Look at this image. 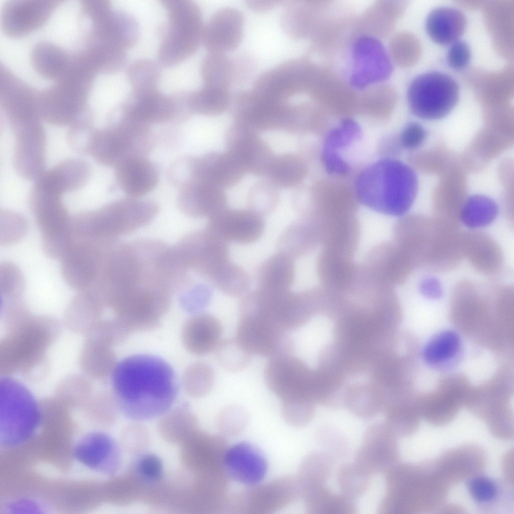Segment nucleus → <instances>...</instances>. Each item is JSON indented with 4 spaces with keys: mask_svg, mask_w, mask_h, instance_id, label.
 Listing matches in <instances>:
<instances>
[{
    "mask_svg": "<svg viewBox=\"0 0 514 514\" xmlns=\"http://www.w3.org/2000/svg\"><path fill=\"white\" fill-rule=\"evenodd\" d=\"M200 72L204 85L221 88H229L238 77L236 60L224 53L208 52L202 61Z\"/></svg>",
    "mask_w": 514,
    "mask_h": 514,
    "instance_id": "nucleus-28",
    "label": "nucleus"
},
{
    "mask_svg": "<svg viewBox=\"0 0 514 514\" xmlns=\"http://www.w3.org/2000/svg\"><path fill=\"white\" fill-rule=\"evenodd\" d=\"M308 64L298 59L286 60L261 73L252 90L261 97L274 102H285L307 86Z\"/></svg>",
    "mask_w": 514,
    "mask_h": 514,
    "instance_id": "nucleus-13",
    "label": "nucleus"
},
{
    "mask_svg": "<svg viewBox=\"0 0 514 514\" xmlns=\"http://www.w3.org/2000/svg\"><path fill=\"white\" fill-rule=\"evenodd\" d=\"M306 509L310 514H355L353 499L333 492L324 484L304 490L301 493Z\"/></svg>",
    "mask_w": 514,
    "mask_h": 514,
    "instance_id": "nucleus-27",
    "label": "nucleus"
},
{
    "mask_svg": "<svg viewBox=\"0 0 514 514\" xmlns=\"http://www.w3.org/2000/svg\"><path fill=\"white\" fill-rule=\"evenodd\" d=\"M333 468V460L326 452H315L307 456L302 462L296 478L301 495L304 490L324 484Z\"/></svg>",
    "mask_w": 514,
    "mask_h": 514,
    "instance_id": "nucleus-32",
    "label": "nucleus"
},
{
    "mask_svg": "<svg viewBox=\"0 0 514 514\" xmlns=\"http://www.w3.org/2000/svg\"><path fill=\"white\" fill-rule=\"evenodd\" d=\"M360 135L359 125L351 119L343 120L330 131L325 140L322 155L327 171L335 175H344L349 171V166L341 157L340 152L357 141Z\"/></svg>",
    "mask_w": 514,
    "mask_h": 514,
    "instance_id": "nucleus-23",
    "label": "nucleus"
},
{
    "mask_svg": "<svg viewBox=\"0 0 514 514\" xmlns=\"http://www.w3.org/2000/svg\"><path fill=\"white\" fill-rule=\"evenodd\" d=\"M62 196L33 185L29 203L42 236L43 248L52 258L60 259L72 242L71 217Z\"/></svg>",
    "mask_w": 514,
    "mask_h": 514,
    "instance_id": "nucleus-5",
    "label": "nucleus"
},
{
    "mask_svg": "<svg viewBox=\"0 0 514 514\" xmlns=\"http://www.w3.org/2000/svg\"><path fill=\"white\" fill-rule=\"evenodd\" d=\"M1 432L4 443L16 445L33 434L40 422V411L32 395L19 383L4 379L1 383Z\"/></svg>",
    "mask_w": 514,
    "mask_h": 514,
    "instance_id": "nucleus-7",
    "label": "nucleus"
},
{
    "mask_svg": "<svg viewBox=\"0 0 514 514\" xmlns=\"http://www.w3.org/2000/svg\"><path fill=\"white\" fill-rule=\"evenodd\" d=\"M244 17L238 9L216 10L203 26L201 43L208 52L224 53L235 49L243 36Z\"/></svg>",
    "mask_w": 514,
    "mask_h": 514,
    "instance_id": "nucleus-18",
    "label": "nucleus"
},
{
    "mask_svg": "<svg viewBox=\"0 0 514 514\" xmlns=\"http://www.w3.org/2000/svg\"><path fill=\"white\" fill-rule=\"evenodd\" d=\"M224 466L229 478L248 486L260 484L265 477L268 468L267 461L262 451L245 442L227 448Z\"/></svg>",
    "mask_w": 514,
    "mask_h": 514,
    "instance_id": "nucleus-19",
    "label": "nucleus"
},
{
    "mask_svg": "<svg viewBox=\"0 0 514 514\" xmlns=\"http://www.w3.org/2000/svg\"><path fill=\"white\" fill-rule=\"evenodd\" d=\"M459 96L455 80L444 73L433 71L422 74L411 83L408 101L413 113L426 120L440 119L455 107Z\"/></svg>",
    "mask_w": 514,
    "mask_h": 514,
    "instance_id": "nucleus-6",
    "label": "nucleus"
},
{
    "mask_svg": "<svg viewBox=\"0 0 514 514\" xmlns=\"http://www.w3.org/2000/svg\"><path fill=\"white\" fill-rule=\"evenodd\" d=\"M215 380L214 370L206 362L198 361L190 364L184 371L182 383L185 392L194 398L207 395Z\"/></svg>",
    "mask_w": 514,
    "mask_h": 514,
    "instance_id": "nucleus-33",
    "label": "nucleus"
},
{
    "mask_svg": "<svg viewBox=\"0 0 514 514\" xmlns=\"http://www.w3.org/2000/svg\"><path fill=\"white\" fill-rule=\"evenodd\" d=\"M77 460L87 468L111 474L120 463L119 449L114 440L102 433H93L82 439L77 445Z\"/></svg>",
    "mask_w": 514,
    "mask_h": 514,
    "instance_id": "nucleus-21",
    "label": "nucleus"
},
{
    "mask_svg": "<svg viewBox=\"0 0 514 514\" xmlns=\"http://www.w3.org/2000/svg\"><path fill=\"white\" fill-rule=\"evenodd\" d=\"M168 15L165 33L158 51L164 67H173L192 56L201 43L203 28L199 6L189 0H164Z\"/></svg>",
    "mask_w": 514,
    "mask_h": 514,
    "instance_id": "nucleus-3",
    "label": "nucleus"
},
{
    "mask_svg": "<svg viewBox=\"0 0 514 514\" xmlns=\"http://www.w3.org/2000/svg\"><path fill=\"white\" fill-rule=\"evenodd\" d=\"M426 136V130L421 124L411 122L402 131L400 137V142L404 147L413 149L422 144Z\"/></svg>",
    "mask_w": 514,
    "mask_h": 514,
    "instance_id": "nucleus-45",
    "label": "nucleus"
},
{
    "mask_svg": "<svg viewBox=\"0 0 514 514\" xmlns=\"http://www.w3.org/2000/svg\"><path fill=\"white\" fill-rule=\"evenodd\" d=\"M223 329L219 320L207 313H198L184 323L181 338L189 353L204 355L214 352L221 342Z\"/></svg>",
    "mask_w": 514,
    "mask_h": 514,
    "instance_id": "nucleus-20",
    "label": "nucleus"
},
{
    "mask_svg": "<svg viewBox=\"0 0 514 514\" xmlns=\"http://www.w3.org/2000/svg\"><path fill=\"white\" fill-rule=\"evenodd\" d=\"M470 58V48L463 41L457 40L453 42L448 49L447 62L455 69L464 68L468 64Z\"/></svg>",
    "mask_w": 514,
    "mask_h": 514,
    "instance_id": "nucleus-44",
    "label": "nucleus"
},
{
    "mask_svg": "<svg viewBox=\"0 0 514 514\" xmlns=\"http://www.w3.org/2000/svg\"><path fill=\"white\" fill-rule=\"evenodd\" d=\"M264 372L268 388L282 403H311L310 374L305 364L293 354L270 358Z\"/></svg>",
    "mask_w": 514,
    "mask_h": 514,
    "instance_id": "nucleus-9",
    "label": "nucleus"
},
{
    "mask_svg": "<svg viewBox=\"0 0 514 514\" xmlns=\"http://www.w3.org/2000/svg\"><path fill=\"white\" fill-rule=\"evenodd\" d=\"M136 470L142 478L151 481L160 479L163 474L161 461L157 456L151 454L144 455L139 459Z\"/></svg>",
    "mask_w": 514,
    "mask_h": 514,
    "instance_id": "nucleus-43",
    "label": "nucleus"
},
{
    "mask_svg": "<svg viewBox=\"0 0 514 514\" xmlns=\"http://www.w3.org/2000/svg\"><path fill=\"white\" fill-rule=\"evenodd\" d=\"M118 111L122 115L147 124L178 120L191 114L187 92L166 95L158 88L132 90Z\"/></svg>",
    "mask_w": 514,
    "mask_h": 514,
    "instance_id": "nucleus-8",
    "label": "nucleus"
},
{
    "mask_svg": "<svg viewBox=\"0 0 514 514\" xmlns=\"http://www.w3.org/2000/svg\"><path fill=\"white\" fill-rule=\"evenodd\" d=\"M112 384L118 408L127 418L145 420L168 411L178 393L175 372L165 360L155 355H132L117 363Z\"/></svg>",
    "mask_w": 514,
    "mask_h": 514,
    "instance_id": "nucleus-1",
    "label": "nucleus"
},
{
    "mask_svg": "<svg viewBox=\"0 0 514 514\" xmlns=\"http://www.w3.org/2000/svg\"><path fill=\"white\" fill-rule=\"evenodd\" d=\"M301 496L296 477H283L249 486L229 499L227 509L245 513H269Z\"/></svg>",
    "mask_w": 514,
    "mask_h": 514,
    "instance_id": "nucleus-10",
    "label": "nucleus"
},
{
    "mask_svg": "<svg viewBox=\"0 0 514 514\" xmlns=\"http://www.w3.org/2000/svg\"><path fill=\"white\" fill-rule=\"evenodd\" d=\"M215 352L219 364L225 369L232 372L244 369L251 356L235 339L221 340Z\"/></svg>",
    "mask_w": 514,
    "mask_h": 514,
    "instance_id": "nucleus-38",
    "label": "nucleus"
},
{
    "mask_svg": "<svg viewBox=\"0 0 514 514\" xmlns=\"http://www.w3.org/2000/svg\"><path fill=\"white\" fill-rule=\"evenodd\" d=\"M255 278L256 289L274 292L290 290L295 278L293 260L280 252L273 254L258 267Z\"/></svg>",
    "mask_w": 514,
    "mask_h": 514,
    "instance_id": "nucleus-24",
    "label": "nucleus"
},
{
    "mask_svg": "<svg viewBox=\"0 0 514 514\" xmlns=\"http://www.w3.org/2000/svg\"><path fill=\"white\" fill-rule=\"evenodd\" d=\"M1 244H13L20 241L28 231L27 220L21 214L9 210L1 211Z\"/></svg>",
    "mask_w": 514,
    "mask_h": 514,
    "instance_id": "nucleus-39",
    "label": "nucleus"
},
{
    "mask_svg": "<svg viewBox=\"0 0 514 514\" xmlns=\"http://www.w3.org/2000/svg\"><path fill=\"white\" fill-rule=\"evenodd\" d=\"M397 436L384 422L371 424L364 433L354 463L370 475L384 473L398 457Z\"/></svg>",
    "mask_w": 514,
    "mask_h": 514,
    "instance_id": "nucleus-14",
    "label": "nucleus"
},
{
    "mask_svg": "<svg viewBox=\"0 0 514 514\" xmlns=\"http://www.w3.org/2000/svg\"><path fill=\"white\" fill-rule=\"evenodd\" d=\"M12 130L15 170L21 178L35 181L46 170V134L42 121L21 124Z\"/></svg>",
    "mask_w": 514,
    "mask_h": 514,
    "instance_id": "nucleus-15",
    "label": "nucleus"
},
{
    "mask_svg": "<svg viewBox=\"0 0 514 514\" xmlns=\"http://www.w3.org/2000/svg\"><path fill=\"white\" fill-rule=\"evenodd\" d=\"M352 85L361 89L388 78L392 66L382 44L370 37L359 38L352 50Z\"/></svg>",
    "mask_w": 514,
    "mask_h": 514,
    "instance_id": "nucleus-17",
    "label": "nucleus"
},
{
    "mask_svg": "<svg viewBox=\"0 0 514 514\" xmlns=\"http://www.w3.org/2000/svg\"><path fill=\"white\" fill-rule=\"evenodd\" d=\"M370 476L354 462L346 463L338 468L336 481L341 493L353 499L361 496L368 489Z\"/></svg>",
    "mask_w": 514,
    "mask_h": 514,
    "instance_id": "nucleus-34",
    "label": "nucleus"
},
{
    "mask_svg": "<svg viewBox=\"0 0 514 514\" xmlns=\"http://www.w3.org/2000/svg\"><path fill=\"white\" fill-rule=\"evenodd\" d=\"M321 434L323 441L327 444V446L333 448L334 452L337 454H343L345 453V450H347L346 445L342 438L330 430H322Z\"/></svg>",
    "mask_w": 514,
    "mask_h": 514,
    "instance_id": "nucleus-47",
    "label": "nucleus"
},
{
    "mask_svg": "<svg viewBox=\"0 0 514 514\" xmlns=\"http://www.w3.org/2000/svg\"><path fill=\"white\" fill-rule=\"evenodd\" d=\"M306 223L291 224L282 234L278 243V252L293 260L302 256L308 248L311 231Z\"/></svg>",
    "mask_w": 514,
    "mask_h": 514,
    "instance_id": "nucleus-35",
    "label": "nucleus"
},
{
    "mask_svg": "<svg viewBox=\"0 0 514 514\" xmlns=\"http://www.w3.org/2000/svg\"><path fill=\"white\" fill-rule=\"evenodd\" d=\"M235 340L250 355L269 358L292 354L294 343L286 331L259 316H240Z\"/></svg>",
    "mask_w": 514,
    "mask_h": 514,
    "instance_id": "nucleus-11",
    "label": "nucleus"
},
{
    "mask_svg": "<svg viewBox=\"0 0 514 514\" xmlns=\"http://www.w3.org/2000/svg\"><path fill=\"white\" fill-rule=\"evenodd\" d=\"M96 128L94 111L88 110L69 125L67 133L69 146L77 153L88 155L91 139Z\"/></svg>",
    "mask_w": 514,
    "mask_h": 514,
    "instance_id": "nucleus-37",
    "label": "nucleus"
},
{
    "mask_svg": "<svg viewBox=\"0 0 514 514\" xmlns=\"http://www.w3.org/2000/svg\"><path fill=\"white\" fill-rule=\"evenodd\" d=\"M468 487L471 497L479 504H487L493 502L498 494L496 482L484 476H477L471 479Z\"/></svg>",
    "mask_w": 514,
    "mask_h": 514,
    "instance_id": "nucleus-41",
    "label": "nucleus"
},
{
    "mask_svg": "<svg viewBox=\"0 0 514 514\" xmlns=\"http://www.w3.org/2000/svg\"><path fill=\"white\" fill-rule=\"evenodd\" d=\"M178 187V203L186 213L211 217L220 211L222 202L216 197L211 184L191 179Z\"/></svg>",
    "mask_w": 514,
    "mask_h": 514,
    "instance_id": "nucleus-25",
    "label": "nucleus"
},
{
    "mask_svg": "<svg viewBox=\"0 0 514 514\" xmlns=\"http://www.w3.org/2000/svg\"><path fill=\"white\" fill-rule=\"evenodd\" d=\"M461 348V341L455 332L445 330L435 335L425 345L423 358L430 366L439 367L456 358Z\"/></svg>",
    "mask_w": 514,
    "mask_h": 514,
    "instance_id": "nucleus-31",
    "label": "nucleus"
},
{
    "mask_svg": "<svg viewBox=\"0 0 514 514\" xmlns=\"http://www.w3.org/2000/svg\"><path fill=\"white\" fill-rule=\"evenodd\" d=\"M498 208L496 202L483 195H474L463 203L459 217L467 228L476 229L489 225L496 219Z\"/></svg>",
    "mask_w": 514,
    "mask_h": 514,
    "instance_id": "nucleus-29",
    "label": "nucleus"
},
{
    "mask_svg": "<svg viewBox=\"0 0 514 514\" xmlns=\"http://www.w3.org/2000/svg\"><path fill=\"white\" fill-rule=\"evenodd\" d=\"M420 290L425 297L436 299L440 298L443 294V289L440 282L436 278L427 277L420 284Z\"/></svg>",
    "mask_w": 514,
    "mask_h": 514,
    "instance_id": "nucleus-46",
    "label": "nucleus"
},
{
    "mask_svg": "<svg viewBox=\"0 0 514 514\" xmlns=\"http://www.w3.org/2000/svg\"><path fill=\"white\" fill-rule=\"evenodd\" d=\"M59 1H61V0H59ZM62 1H65V0H62ZM67 1H68V0H67ZM56 1H55V2H56Z\"/></svg>",
    "mask_w": 514,
    "mask_h": 514,
    "instance_id": "nucleus-49",
    "label": "nucleus"
},
{
    "mask_svg": "<svg viewBox=\"0 0 514 514\" xmlns=\"http://www.w3.org/2000/svg\"><path fill=\"white\" fill-rule=\"evenodd\" d=\"M115 177L119 187L132 197H139L157 186L158 173L145 156L127 159L115 167Z\"/></svg>",
    "mask_w": 514,
    "mask_h": 514,
    "instance_id": "nucleus-22",
    "label": "nucleus"
},
{
    "mask_svg": "<svg viewBox=\"0 0 514 514\" xmlns=\"http://www.w3.org/2000/svg\"><path fill=\"white\" fill-rule=\"evenodd\" d=\"M418 180L415 171L398 160L384 158L362 171L355 183V195L366 207L383 214L401 216L416 199Z\"/></svg>",
    "mask_w": 514,
    "mask_h": 514,
    "instance_id": "nucleus-2",
    "label": "nucleus"
},
{
    "mask_svg": "<svg viewBox=\"0 0 514 514\" xmlns=\"http://www.w3.org/2000/svg\"><path fill=\"white\" fill-rule=\"evenodd\" d=\"M265 228V220L258 213L247 210H220L211 216L207 231L227 243L248 244L260 238Z\"/></svg>",
    "mask_w": 514,
    "mask_h": 514,
    "instance_id": "nucleus-16",
    "label": "nucleus"
},
{
    "mask_svg": "<svg viewBox=\"0 0 514 514\" xmlns=\"http://www.w3.org/2000/svg\"><path fill=\"white\" fill-rule=\"evenodd\" d=\"M466 25L464 15L459 10L450 7L433 10L428 15L426 29L435 42L447 45L458 40Z\"/></svg>",
    "mask_w": 514,
    "mask_h": 514,
    "instance_id": "nucleus-26",
    "label": "nucleus"
},
{
    "mask_svg": "<svg viewBox=\"0 0 514 514\" xmlns=\"http://www.w3.org/2000/svg\"><path fill=\"white\" fill-rule=\"evenodd\" d=\"M126 72L133 90L158 88L161 71L154 61L147 59L135 60L130 64Z\"/></svg>",
    "mask_w": 514,
    "mask_h": 514,
    "instance_id": "nucleus-36",
    "label": "nucleus"
},
{
    "mask_svg": "<svg viewBox=\"0 0 514 514\" xmlns=\"http://www.w3.org/2000/svg\"><path fill=\"white\" fill-rule=\"evenodd\" d=\"M231 99L229 88L204 85L187 92V103L191 113L213 115L222 111Z\"/></svg>",
    "mask_w": 514,
    "mask_h": 514,
    "instance_id": "nucleus-30",
    "label": "nucleus"
},
{
    "mask_svg": "<svg viewBox=\"0 0 514 514\" xmlns=\"http://www.w3.org/2000/svg\"><path fill=\"white\" fill-rule=\"evenodd\" d=\"M247 417L245 411L237 406L224 409L220 414V427L223 434L234 435L243 430Z\"/></svg>",
    "mask_w": 514,
    "mask_h": 514,
    "instance_id": "nucleus-42",
    "label": "nucleus"
},
{
    "mask_svg": "<svg viewBox=\"0 0 514 514\" xmlns=\"http://www.w3.org/2000/svg\"><path fill=\"white\" fill-rule=\"evenodd\" d=\"M279 3L277 1H247L249 8L255 11H263L274 7Z\"/></svg>",
    "mask_w": 514,
    "mask_h": 514,
    "instance_id": "nucleus-48",
    "label": "nucleus"
},
{
    "mask_svg": "<svg viewBox=\"0 0 514 514\" xmlns=\"http://www.w3.org/2000/svg\"><path fill=\"white\" fill-rule=\"evenodd\" d=\"M154 143L148 124L120 114L117 120L96 128L88 155L103 166L115 167L130 158L145 156Z\"/></svg>",
    "mask_w": 514,
    "mask_h": 514,
    "instance_id": "nucleus-4",
    "label": "nucleus"
},
{
    "mask_svg": "<svg viewBox=\"0 0 514 514\" xmlns=\"http://www.w3.org/2000/svg\"><path fill=\"white\" fill-rule=\"evenodd\" d=\"M109 241L72 240L60 258L61 272L66 283L80 291L96 281Z\"/></svg>",
    "mask_w": 514,
    "mask_h": 514,
    "instance_id": "nucleus-12",
    "label": "nucleus"
},
{
    "mask_svg": "<svg viewBox=\"0 0 514 514\" xmlns=\"http://www.w3.org/2000/svg\"><path fill=\"white\" fill-rule=\"evenodd\" d=\"M25 282L20 269L14 264L4 262L0 266V291L6 300L21 299Z\"/></svg>",
    "mask_w": 514,
    "mask_h": 514,
    "instance_id": "nucleus-40",
    "label": "nucleus"
}]
</instances>
